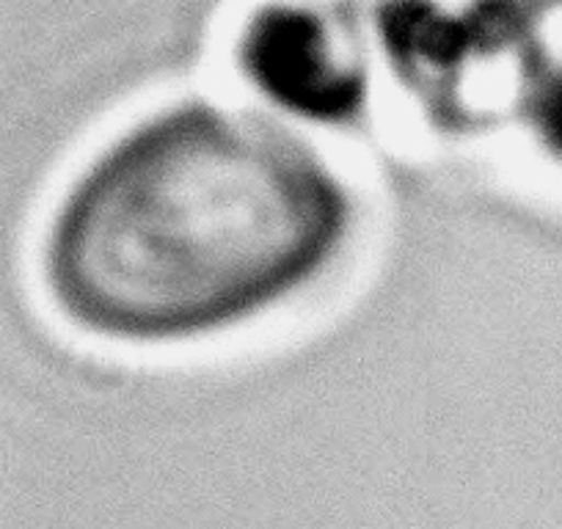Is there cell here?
Wrapping results in <instances>:
<instances>
[{
  "instance_id": "obj_1",
  "label": "cell",
  "mask_w": 562,
  "mask_h": 529,
  "mask_svg": "<svg viewBox=\"0 0 562 529\" xmlns=\"http://www.w3.org/2000/svg\"><path fill=\"white\" fill-rule=\"evenodd\" d=\"M350 224L345 180L290 124L188 97L130 122L75 171L42 235V277L97 337L180 342L304 290Z\"/></svg>"
},
{
  "instance_id": "obj_2",
  "label": "cell",
  "mask_w": 562,
  "mask_h": 529,
  "mask_svg": "<svg viewBox=\"0 0 562 529\" xmlns=\"http://www.w3.org/2000/svg\"><path fill=\"white\" fill-rule=\"evenodd\" d=\"M378 36L394 72L436 122L458 127L494 111L496 67L524 72L538 47L513 7H389Z\"/></svg>"
},
{
  "instance_id": "obj_3",
  "label": "cell",
  "mask_w": 562,
  "mask_h": 529,
  "mask_svg": "<svg viewBox=\"0 0 562 529\" xmlns=\"http://www.w3.org/2000/svg\"><path fill=\"white\" fill-rule=\"evenodd\" d=\"M237 64L248 83L290 116L334 124L364 108L370 72L359 40L321 9H259L237 36Z\"/></svg>"
},
{
  "instance_id": "obj_4",
  "label": "cell",
  "mask_w": 562,
  "mask_h": 529,
  "mask_svg": "<svg viewBox=\"0 0 562 529\" xmlns=\"http://www.w3.org/2000/svg\"><path fill=\"white\" fill-rule=\"evenodd\" d=\"M516 111L546 153L562 158V50H535L524 69Z\"/></svg>"
}]
</instances>
